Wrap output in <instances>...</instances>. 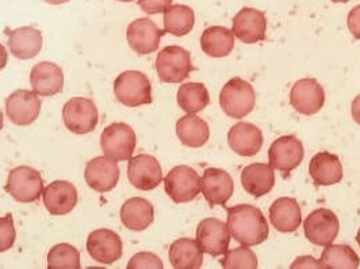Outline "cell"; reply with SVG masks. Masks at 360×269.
Here are the masks:
<instances>
[{"mask_svg": "<svg viewBox=\"0 0 360 269\" xmlns=\"http://www.w3.org/2000/svg\"><path fill=\"white\" fill-rule=\"evenodd\" d=\"M228 228L234 240L245 247H256L269 238V223L263 213L251 204L228 209Z\"/></svg>", "mask_w": 360, "mask_h": 269, "instance_id": "cell-1", "label": "cell"}, {"mask_svg": "<svg viewBox=\"0 0 360 269\" xmlns=\"http://www.w3.org/2000/svg\"><path fill=\"white\" fill-rule=\"evenodd\" d=\"M255 103L256 93L252 86L240 77L231 79L219 93V106L228 117L234 119L250 115Z\"/></svg>", "mask_w": 360, "mask_h": 269, "instance_id": "cell-2", "label": "cell"}, {"mask_svg": "<svg viewBox=\"0 0 360 269\" xmlns=\"http://www.w3.org/2000/svg\"><path fill=\"white\" fill-rule=\"evenodd\" d=\"M114 93L118 102L127 107H139L152 103V84L144 73L122 72L114 81Z\"/></svg>", "mask_w": 360, "mask_h": 269, "instance_id": "cell-3", "label": "cell"}, {"mask_svg": "<svg viewBox=\"0 0 360 269\" xmlns=\"http://www.w3.org/2000/svg\"><path fill=\"white\" fill-rule=\"evenodd\" d=\"M156 71L162 83H181L194 71L191 54L180 46H165L158 54Z\"/></svg>", "mask_w": 360, "mask_h": 269, "instance_id": "cell-4", "label": "cell"}, {"mask_svg": "<svg viewBox=\"0 0 360 269\" xmlns=\"http://www.w3.org/2000/svg\"><path fill=\"white\" fill-rule=\"evenodd\" d=\"M136 143V133L127 124H111L101 136V147L105 156L115 162H127L131 159Z\"/></svg>", "mask_w": 360, "mask_h": 269, "instance_id": "cell-5", "label": "cell"}, {"mask_svg": "<svg viewBox=\"0 0 360 269\" xmlns=\"http://www.w3.org/2000/svg\"><path fill=\"white\" fill-rule=\"evenodd\" d=\"M44 180L41 173L30 166L14 168L7 179L6 191L19 203L37 202L44 192Z\"/></svg>", "mask_w": 360, "mask_h": 269, "instance_id": "cell-6", "label": "cell"}, {"mask_svg": "<svg viewBox=\"0 0 360 269\" xmlns=\"http://www.w3.org/2000/svg\"><path fill=\"white\" fill-rule=\"evenodd\" d=\"M167 195L175 203H188L200 192V178L198 172L187 165L175 166L164 179Z\"/></svg>", "mask_w": 360, "mask_h": 269, "instance_id": "cell-7", "label": "cell"}, {"mask_svg": "<svg viewBox=\"0 0 360 269\" xmlns=\"http://www.w3.org/2000/svg\"><path fill=\"white\" fill-rule=\"evenodd\" d=\"M63 119L73 134H89L99 122V112L90 99L72 98L63 108Z\"/></svg>", "mask_w": 360, "mask_h": 269, "instance_id": "cell-8", "label": "cell"}, {"mask_svg": "<svg viewBox=\"0 0 360 269\" xmlns=\"http://www.w3.org/2000/svg\"><path fill=\"white\" fill-rule=\"evenodd\" d=\"M304 229L309 242L317 247H328L336 240L340 223L335 213L326 209H319L307 216Z\"/></svg>", "mask_w": 360, "mask_h": 269, "instance_id": "cell-9", "label": "cell"}, {"mask_svg": "<svg viewBox=\"0 0 360 269\" xmlns=\"http://www.w3.org/2000/svg\"><path fill=\"white\" fill-rule=\"evenodd\" d=\"M231 237L232 234L228 223L217 218L203 219L197 229V242L200 249L213 257L222 256L228 251Z\"/></svg>", "mask_w": 360, "mask_h": 269, "instance_id": "cell-10", "label": "cell"}, {"mask_svg": "<svg viewBox=\"0 0 360 269\" xmlns=\"http://www.w3.org/2000/svg\"><path fill=\"white\" fill-rule=\"evenodd\" d=\"M304 155L302 143L294 136H285L271 144L269 162L274 169H278L288 176L291 171L301 165Z\"/></svg>", "mask_w": 360, "mask_h": 269, "instance_id": "cell-11", "label": "cell"}, {"mask_svg": "<svg viewBox=\"0 0 360 269\" xmlns=\"http://www.w3.org/2000/svg\"><path fill=\"white\" fill-rule=\"evenodd\" d=\"M165 32L149 18L133 20L127 27V38L129 46L137 54L153 53L159 49L160 41Z\"/></svg>", "mask_w": 360, "mask_h": 269, "instance_id": "cell-12", "label": "cell"}, {"mask_svg": "<svg viewBox=\"0 0 360 269\" xmlns=\"http://www.w3.org/2000/svg\"><path fill=\"white\" fill-rule=\"evenodd\" d=\"M290 105L302 115H314L324 107V88L316 79H302L291 88Z\"/></svg>", "mask_w": 360, "mask_h": 269, "instance_id": "cell-13", "label": "cell"}, {"mask_svg": "<svg viewBox=\"0 0 360 269\" xmlns=\"http://www.w3.org/2000/svg\"><path fill=\"white\" fill-rule=\"evenodd\" d=\"M127 178L137 190L152 191L162 183V166L155 157L149 155H139L129 160Z\"/></svg>", "mask_w": 360, "mask_h": 269, "instance_id": "cell-14", "label": "cell"}, {"mask_svg": "<svg viewBox=\"0 0 360 269\" xmlns=\"http://www.w3.org/2000/svg\"><path fill=\"white\" fill-rule=\"evenodd\" d=\"M6 112L14 125H32L41 112L39 95L34 91H15L6 100Z\"/></svg>", "mask_w": 360, "mask_h": 269, "instance_id": "cell-15", "label": "cell"}, {"mask_svg": "<svg viewBox=\"0 0 360 269\" xmlns=\"http://www.w3.org/2000/svg\"><path fill=\"white\" fill-rule=\"evenodd\" d=\"M234 191L233 179L231 175L218 168H207L200 179V192L209 202L210 207L226 206Z\"/></svg>", "mask_w": 360, "mask_h": 269, "instance_id": "cell-16", "label": "cell"}, {"mask_svg": "<svg viewBox=\"0 0 360 269\" xmlns=\"http://www.w3.org/2000/svg\"><path fill=\"white\" fill-rule=\"evenodd\" d=\"M87 251L95 261L111 265L122 257V240L112 230L98 229L87 238Z\"/></svg>", "mask_w": 360, "mask_h": 269, "instance_id": "cell-17", "label": "cell"}, {"mask_svg": "<svg viewBox=\"0 0 360 269\" xmlns=\"http://www.w3.org/2000/svg\"><path fill=\"white\" fill-rule=\"evenodd\" d=\"M84 178L94 191L105 194L118 184L120 166L115 160L106 156L95 157L86 165Z\"/></svg>", "mask_w": 360, "mask_h": 269, "instance_id": "cell-18", "label": "cell"}, {"mask_svg": "<svg viewBox=\"0 0 360 269\" xmlns=\"http://www.w3.org/2000/svg\"><path fill=\"white\" fill-rule=\"evenodd\" d=\"M267 19L264 13L252 8H241L233 18L234 36L244 44H256L266 39Z\"/></svg>", "mask_w": 360, "mask_h": 269, "instance_id": "cell-19", "label": "cell"}, {"mask_svg": "<svg viewBox=\"0 0 360 269\" xmlns=\"http://www.w3.org/2000/svg\"><path fill=\"white\" fill-rule=\"evenodd\" d=\"M44 204L52 216L70 214L77 204V191L72 183L56 180L42 192Z\"/></svg>", "mask_w": 360, "mask_h": 269, "instance_id": "cell-20", "label": "cell"}, {"mask_svg": "<svg viewBox=\"0 0 360 269\" xmlns=\"http://www.w3.org/2000/svg\"><path fill=\"white\" fill-rule=\"evenodd\" d=\"M263 133L252 124H236L228 133V144L234 153L243 157H252L263 146Z\"/></svg>", "mask_w": 360, "mask_h": 269, "instance_id": "cell-21", "label": "cell"}, {"mask_svg": "<svg viewBox=\"0 0 360 269\" xmlns=\"http://www.w3.org/2000/svg\"><path fill=\"white\" fill-rule=\"evenodd\" d=\"M30 84L37 95L53 96L64 88V72L53 63H39L32 70Z\"/></svg>", "mask_w": 360, "mask_h": 269, "instance_id": "cell-22", "label": "cell"}, {"mask_svg": "<svg viewBox=\"0 0 360 269\" xmlns=\"http://www.w3.org/2000/svg\"><path fill=\"white\" fill-rule=\"evenodd\" d=\"M270 221L274 229L281 233L297 232L302 222L300 204L292 197H279L271 204Z\"/></svg>", "mask_w": 360, "mask_h": 269, "instance_id": "cell-23", "label": "cell"}, {"mask_svg": "<svg viewBox=\"0 0 360 269\" xmlns=\"http://www.w3.org/2000/svg\"><path fill=\"white\" fill-rule=\"evenodd\" d=\"M241 184L244 190L253 197H262L270 194L275 185V172L270 164H251L241 172Z\"/></svg>", "mask_w": 360, "mask_h": 269, "instance_id": "cell-24", "label": "cell"}, {"mask_svg": "<svg viewBox=\"0 0 360 269\" xmlns=\"http://www.w3.org/2000/svg\"><path fill=\"white\" fill-rule=\"evenodd\" d=\"M153 219L155 209L143 197H131L121 207V221L129 230L143 232L153 223Z\"/></svg>", "mask_w": 360, "mask_h": 269, "instance_id": "cell-25", "label": "cell"}, {"mask_svg": "<svg viewBox=\"0 0 360 269\" xmlns=\"http://www.w3.org/2000/svg\"><path fill=\"white\" fill-rule=\"evenodd\" d=\"M42 34L34 27H19L10 32L8 48L18 60L34 58L42 49Z\"/></svg>", "mask_w": 360, "mask_h": 269, "instance_id": "cell-26", "label": "cell"}, {"mask_svg": "<svg viewBox=\"0 0 360 269\" xmlns=\"http://www.w3.org/2000/svg\"><path fill=\"white\" fill-rule=\"evenodd\" d=\"M309 172L316 185H333L342 180V162L338 156L328 152L317 153L311 159Z\"/></svg>", "mask_w": 360, "mask_h": 269, "instance_id": "cell-27", "label": "cell"}, {"mask_svg": "<svg viewBox=\"0 0 360 269\" xmlns=\"http://www.w3.org/2000/svg\"><path fill=\"white\" fill-rule=\"evenodd\" d=\"M169 261L176 269H198L203 263V251L191 238H180L169 247Z\"/></svg>", "mask_w": 360, "mask_h": 269, "instance_id": "cell-28", "label": "cell"}, {"mask_svg": "<svg viewBox=\"0 0 360 269\" xmlns=\"http://www.w3.org/2000/svg\"><path fill=\"white\" fill-rule=\"evenodd\" d=\"M200 48L210 57H226L233 51V32L222 26H212L206 29L200 37Z\"/></svg>", "mask_w": 360, "mask_h": 269, "instance_id": "cell-29", "label": "cell"}, {"mask_svg": "<svg viewBox=\"0 0 360 269\" xmlns=\"http://www.w3.org/2000/svg\"><path fill=\"white\" fill-rule=\"evenodd\" d=\"M176 136L184 146L200 147L209 141L210 129L202 118L190 114L176 122Z\"/></svg>", "mask_w": 360, "mask_h": 269, "instance_id": "cell-30", "label": "cell"}, {"mask_svg": "<svg viewBox=\"0 0 360 269\" xmlns=\"http://www.w3.org/2000/svg\"><path fill=\"white\" fill-rule=\"evenodd\" d=\"M195 25L194 10L184 4H171L164 11V32L172 36H187Z\"/></svg>", "mask_w": 360, "mask_h": 269, "instance_id": "cell-31", "label": "cell"}, {"mask_svg": "<svg viewBox=\"0 0 360 269\" xmlns=\"http://www.w3.org/2000/svg\"><path fill=\"white\" fill-rule=\"evenodd\" d=\"M320 264L325 269H356L359 268L360 258L351 247L330 244L325 247Z\"/></svg>", "mask_w": 360, "mask_h": 269, "instance_id": "cell-32", "label": "cell"}, {"mask_svg": "<svg viewBox=\"0 0 360 269\" xmlns=\"http://www.w3.org/2000/svg\"><path fill=\"white\" fill-rule=\"evenodd\" d=\"M210 103L209 91L202 83H186L180 86L178 91V105L179 107L188 112L197 114L205 110Z\"/></svg>", "mask_w": 360, "mask_h": 269, "instance_id": "cell-33", "label": "cell"}, {"mask_svg": "<svg viewBox=\"0 0 360 269\" xmlns=\"http://www.w3.org/2000/svg\"><path fill=\"white\" fill-rule=\"evenodd\" d=\"M49 269L80 268V253L70 244L54 245L48 254Z\"/></svg>", "mask_w": 360, "mask_h": 269, "instance_id": "cell-34", "label": "cell"}, {"mask_svg": "<svg viewBox=\"0 0 360 269\" xmlns=\"http://www.w3.org/2000/svg\"><path fill=\"white\" fill-rule=\"evenodd\" d=\"M221 265L225 269H256L257 258L250 247H240L231 251H226L224 258H221Z\"/></svg>", "mask_w": 360, "mask_h": 269, "instance_id": "cell-35", "label": "cell"}, {"mask_svg": "<svg viewBox=\"0 0 360 269\" xmlns=\"http://www.w3.org/2000/svg\"><path fill=\"white\" fill-rule=\"evenodd\" d=\"M17 238L13 216H0V253L10 251L14 247Z\"/></svg>", "mask_w": 360, "mask_h": 269, "instance_id": "cell-36", "label": "cell"}, {"mask_svg": "<svg viewBox=\"0 0 360 269\" xmlns=\"http://www.w3.org/2000/svg\"><path fill=\"white\" fill-rule=\"evenodd\" d=\"M155 268L162 269V261L153 253L141 251L137 253L127 264V269Z\"/></svg>", "mask_w": 360, "mask_h": 269, "instance_id": "cell-37", "label": "cell"}, {"mask_svg": "<svg viewBox=\"0 0 360 269\" xmlns=\"http://www.w3.org/2000/svg\"><path fill=\"white\" fill-rule=\"evenodd\" d=\"M139 4L146 14L156 15L164 13L172 4V0H139Z\"/></svg>", "mask_w": 360, "mask_h": 269, "instance_id": "cell-38", "label": "cell"}, {"mask_svg": "<svg viewBox=\"0 0 360 269\" xmlns=\"http://www.w3.org/2000/svg\"><path fill=\"white\" fill-rule=\"evenodd\" d=\"M347 25L354 38L360 39V6L354 7L347 18Z\"/></svg>", "mask_w": 360, "mask_h": 269, "instance_id": "cell-39", "label": "cell"}, {"mask_svg": "<svg viewBox=\"0 0 360 269\" xmlns=\"http://www.w3.org/2000/svg\"><path fill=\"white\" fill-rule=\"evenodd\" d=\"M290 268H321V264H320V261L314 260V258L310 257V256H304V257L297 258V260L291 264Z\"/></svg>", "mask_w": 360, "mask_h": 269, "instance_id": "cell-40", "label": "cell"}, {"mask_svg": "<svg viewBox=\"0 0 360 269\" xmlns=\"http://www.w3.org/2000/svg\"><path fill=\"white\" fill-rule=\"evenodd\" d=\"M351 112H352V118L354 121L360 125V95L355 98V100L352 102V107H351Z\"/></svg>", "mask_w": 360, "mask_h": 269, "instance_id": "cell-41", "label": "cell"}, {"mask_svg": "<svg viewBox=\"0 0 360 269\" xmlns=\"http://www.w3.org/2000/svg\"><path fill=\"white\" fill-rule=\"evenodd\" d=\"M7 60H8L7 51H6V48L0 44V71L6 68V65H7Z\"/></svg>", "mask_w": 360, "mask_h": 269, "instance_id": "cell-42", "label": "cell"}, {"mask_svg": "<svg viewBox=\"0 0 360 269\" xmlns=\"http://www.w3.org/2000/svg\"><path fill=\"white\" fill-rule=\"evenodd\" d=\"M46 3L49 4H53V6H58V4H64V3H68L70 0H45Z\"/></svg>", "mask_w": 360, "mask_h": 269, "instance_id": "cell-43", "label": "cell"}, {"mask_svg": "<svg viewBox=\"0 0 360 269\" xmlns=\"http://www.w3.org/2000/svg\"><path fill=\"white\" fill-rule=\"evenodd\" d=\"M3 126H4V121H3V114H1V111H0V130L3 129Z\"/></svg>", "mask_w": 360, "mask_h": 269, "instance_id": "cell-44", "label": "cell"}, {"mask_svg": "<svg viewBox=\"0 0 360 269\" xmlns=\"http://www.w3.org/2000/svg\"><path fill=\"white\" fill-rule=\"evenodd\" d=\"M333 3H348L349 0H332Z\"/></svg>", "mask_w": 360, "mask_h": 269, "instance_id": "cell-45", "label": "cell"}, {"mask_svg": "<svg viewBox=\"0 0 360 269\" xmlns=\"http://www.w3.org/2000/svg\"><path fill=\"white\" fill-rule=\"evenodd\" d=\"M356 242H358V244H359V247H360V229H359V230H358V234H356Z\"/></svg>", "mask_w": 360, "mask_h": 269, "instance_id": "cell-46", "label": "cell"}, {"mask_svg": "<svg viewBox=\"0 0 360 269\" xmlns=\"http://www.w3.org/2000/svg\"><path fill=\"white\" fill-rule=\"evenodd\" d=\"M120 1H124V3H129V1H134V0H120Z\"/></svg>", "mask_w": 360, "mask_h": 269, "instance_id": "cell-47", "label": "cell"}]
</instances>
